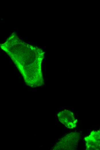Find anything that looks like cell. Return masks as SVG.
<instances>
[{
	"mask_svg": "<svg viewBox=\"0 0 100 150\" xmlns=\"http://www.w3.org/2000/svg\"><path fill=\"white\" fill-rule=\"evenodd\" d=\"M84 139L86 150H100V130L92 131Z\"/></svg>",
	"mask_w": 100,
	"mask_h": 150,
	"instance_id": "cell-4",
	"label": "cell"
},
{
	"mask_svg": "<svg viewBox=\"0 0 100 150\" xmlns=\"http://www.w3.org/2000/svg\"><path fill=\"white\" fill-rule=\"evenodd\" d=\"M80 138L79 134L74 132L69 133L62 138L55 146L57 150H75Z\"/></svg>",
	"mask_w": 100,
	"mask_h": 150,
	"instance_id": "cell-2",
	"label": "cell"
},
{
	"mask_svg": "<svg viewBox=\"0 0 100 150\" xmlns=\"http://www.w3.org/2000/svg\"><path fill=\"white\" fill-rule=\"evenodd\" d=\"M60 121L69 129L75 128L77 120L75 118L74 113L71 111L65 109L60 112L58 114Z\"/></svg>",
	"mask_w": 100,
	"mask_h": 150,
	"instance_id": "cell-3",
	"label": "cell"
},
{
	"mask_svg": "<svg viewBox=\"0 0 100 150\" xmlns=\"http://www.w3.org/2000/svg\"><path fill=\"white\" fill-rule=\"evenodd\" d=\"M1 47L11 57L27 85L35 87L43 84L41 70L43 53L41 49L18 37H10Z\"/></svg>",
	"mask_w": 100,
	"mask_h": 150,
	"instance_id": "cell-1",
	"label": "cell"
}]
</instances>
